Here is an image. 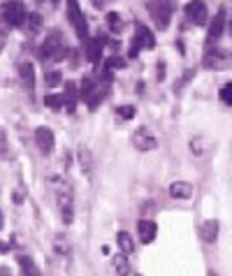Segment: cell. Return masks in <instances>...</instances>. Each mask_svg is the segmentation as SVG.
I'll list each match as a JSON object with an SVG mask.
<instances>
[{
	"label": "cell",
	"mask_w": 232,
	"mask_h": 276,
	"mask_svg": "<svg viewBox=\"0 0 232 276\" xmlns=\"http://www.w3.org/2000/svg\"><path fill=\"white\" fill-rule=\"evenodd\" d=\"M135 40L140 42L142 49H153L156 47V37H153V33L144 24H137V28H135Z\"/></svg>",
	"instance_id": "obj_13"
},
{
	"label": "cell",
	"mask_w": 232,
	"mask_h": 276,
	"mask_svg": "<svg viewBox=\"0 0 232 276\" xmlns=\"http://www.w3.org/2000/svg\"><path fill=\"white\" fill-rule=\"evenodd\" d=\"M5 40H7V33L0 28V51H3V47H5Z\"/></svg>",
	"instance_id": "obj_32"
},
{
	"label": "cell",
	"mask_w": 232,
	"mask_h": 276,
	"mask_svg": "<svg viewBox=\"0 0 232 276\" xmlns=\"http://www.w3.org/2000/svg\"><path fill=\"white\" fill-rule=\"evenodd\" d=\"M133 144L140 151H153V149H158V139H156V135L149 128H140L133 135Z\"/></svg>",
	"instance_id": "obj_7"
},
{
	"label": "cell",
	"mask_w": 232,
	"mask_h": 276,
	"mask_svg": "<svg viewBox=\"0 0 232 276\" xmlns=\"http://www.w3.org/2000/svg\"><path fill=\"white\" fill-rule=\"evenodd\" d=\"M65 109L70 114H74V109H77V100H79V90H77V84L74 81H65Z\"/></svg>",
	"instance_id": "obj_14"
},
{
	"label": "cell",
	"mask_w": 232,
	"mask_h": 276,
	"mask_svg": "<svg viewBox=\"0 0 232 276\" xmlns=\"http://www.w3.org/2000/svg\"><path fill=\"white\" fill-rule=\"evenodd\" d=\"M183 12H186V17H188L195 26H204L207 24V19H209L207 3H202V0H190L188 5L183 7Z\"/></svg>",
	"instance_id": "obj_6"
},
{
	"label": "cell",
	"mask_w": 232,
	"mask_h": 276,
	"mask_svg": "<svg viewBox=\"0 0 232 276\" xmlns=\"http://www.w3.org/2000/svg\"><path fill=\"white\" fill-rule=\"evenodd\" d=\"M140 49H142V47H140V42H137V40H133V47H130V58H135Z\"/></svg>",
	"instance_id": "obj_30"
},
{
	"label": "cell",
	"mask_w": 232,
	"mask_h": 276,
	"mask_svg": "<svg viewBox=\"0 0 232 276\" xmlns=\"http://www.w3.org/2000/svg\"><path fill=\"white\" fill-rule=\"evenodd\" d=\"M114 267H116V274H128L130 267H128V260H126V253H123V255H116Z\"/></svg>",
	"instance_id": "obj_22"
},
{
	"label": "cell",
	"mask_w": 232,
	"mask_h": 276,
	"mask_svg": "<svg viewBox=\"0 0 232 276\" xmlns=\"http://www.w3.org/2000/svg\"><path fill=\"white\" fill-rule=\"evenodd\" d=\"M102 44H104L102 37H91V40H86L84 42V54L91 63H100V58H102V49H104Z\"/></svg>",
	"instance_id": "obj_9"
},
{
	"label": "cell",
	"mask_w": 232,
	"mask_h": 276,
	"mask_svg": "<svg viewBox=\"0 0 232 276\" xmlns=\"http://www.w3.org/2000/svg\"><path fill=\"white\" fill-rule=\"evenodd\" d=\"M116 241H119V248H121V253H126V255H130V253L135 251V241H133V237H130L128 232H119L116 234Z\"/></svg>",
	"instance_id": "obj_18"
},
{
	"label": "cell",
	"mask_w": 232,
	"mask_h": 276,
	"mask_svg": "<svg viewBox=\"0 0 232 276\" xmlns=\"http://www.w3.org/2000/svg\"><path fill=\"white\" fill-rule=\"evenodd\" d=\"M19 267H21V271H24V274H31V276L40 274V269L35 267V262H33L31 258H26V255H21V258H19Z\"/></svg>",
	"instance_id": "obj_20"
},
{
	"label": "cell",
	"mask_w": 232,
	"mask_h": 276,
	"mask_svg": "<svg viewBox=\"0 0 232 276\" xmlns=\"http://www.w3.org/2000/svg\"><path fill=\"white\" fill-rule=\"evenodd\" d=\"M44 102H47V107H51V109H61L63 105H65V98L63 96H47Z\"/></svg>",
	"instance_id": "obj_24"
},
{
	"label": "cell",
	"mask_w": 232,
	"mask_h": 276,
	"mask_svg": "<svg viewBox=\"0 0 232 276\" xmlns=\"http://www.w3.org/2000/svg\"><path fill=\"white\" fill-rule=\"evenodd\" d=\"M0 228H3V211H0Z\"/></svg>",
	"instance_id": "obj_35"
},
{
	"label": "cell",
	"mask_w": 232,
	"mask_h": 276,
	"mask_svg": "<svg viewBox=\"0 0 232 276\" xmlns=\"http://www.w3.org/2000/svg\"><path fill=\"white\" fill-rule=\"evenodd\" d=\"M63 221H65L67 225L72 223V207H70V204H67V207H63Z\"/></svg>",
	"instance_id": "obj_29"
},
{
	"label": "cell",
	"mask_w": 232,
	"mask_h": 276,
	"mask_svg": "<svg viewBox=\"0 0 232 276\" xmlns=\"http://www.w3.org/2000/svg\"><path fill=\"white\" fill-rule=\"evenodd\" d=\"M28 28H31V33H37V30L42 28V17L40 14H28Z\"/></svg>",
	"instance_id": "obj_25"
},
{
	"label": "cell",
	"mask_w": 232,
	"mask_h": 276,
	"mask_svg": "<svg viewBox=\"0 0 232 276\" xmlns=\"http://www.w3.org/2000/svg\"><path fill=\"white\" fill-rule=\"evenodd\" d=\"M67 19H70V24H72L77 37H79L81 42H86V40H88V24H86L84 10L79 7L77 0H67Z\"/></svg>",
	"instance_id": "obj_4"
},
{
	"label": "cell",
	"mask_w": 232,
	"mask_h": 276,
	"mask_svg": "<svg viewBox=\"0 0 232 276\" xmlns=\"http://www.w3.org/2000/svg\"><path fill=\"white\" fill-rule=\"evenodd\" d=\"M91 3H93V5H98V7H100V5L104 3V0H91Z\"/></svg>",
	"instance_id": "obj_34"
},
{
	"label": "cell",
	"mask_w": 232,
	"mask_h": 276,
	"mask_svg": "<svg viewBox=\"0 0 232 276\" xmlns=\"http://www.w3.org/2000/svg\"><path fill=\"white\" fill-rule=\"evenodd\" d=\"M19 74H21V81L26 84V88H33V86H35V70H33L31 63H21V65H19Z\"/></svg>",
	"instance_id": "obj_17"
},
{
	"label": "cell",
	"mask_w": 232,
	"mask_h": 276,
	"mask_svg": "<svg viewBox=\"0 0 232 276\" xmlns=\"http://www.w3.org/2000/svg\"><path fill=\"white\" fill-rule=\"evenodd\" d=\"M67 54H70V49H67L65 42H63L61 33L47 35V40L42 42V49H40V56H42L44 60H51V63H61Z\"/></svg>",
	"instance_id": "obj_1"
},
{
	"label": "cell",
	"mask_w": 232,
	"mask_h": 276,
	"mask_svg": "<svg viewBox=\"0 0 232 276\" xmlns=\"http://www.w3.org/2000/svg\"><path fill=\"white\" fill-rule=\"evenodd\" d=\"M163 77H165V63L160 60L158 63V79H163Z\"/></svg>",
	"instance_id": "obj_31"
},
{
	"label": "cell",
	"mask_w": 232,
	"mask_h": 276,
	"mask_svg": "<svg viewBox=\"0 0 232 276\" xmlns=\"http://www.w3.org/2000/svg\"><path fill=\"white\" fill-rule=\"evenodd\" d=\"M35 142H37V146H40V151H42L44 156H47V153H51V151H54V146H56L54 130H51V128H47V126H40L35 130Z\"/></svg>",
	"instance_id": "obj_8"
},
{
	"label": "cell",
	"mask_w": 232,
	"mask_h": 276,
	"mask_svg": "<svg viewBox=\"0 0 232 276\" xmlns=\"http://www.w3.org/2000/svg\"><path fill=\"white\" fill-rule=\"evenodd\" d=\"M202 65L207 67V70H220V67H225V56H223V51H218V49L207 47V54H204Z\"/></svg>",
	"instance_id": "obj_10"
},
{
	"label": "cell",
	"mask_w": 232,
	"mask_h": 276,
	"mask_svg": "<svg viewBox=\"0 0 232 276\" xmlns=\"http://www.w3.org/2000/svg\"><path fill=\"white\" fill-rule=\"evenodd\" d=\"M220 100L232 107V84H225L223 88H220Z\"/></svg>",
	"instance_id": "obj_26"
},
{
	"label": "cell",
	"mask_w": 232,
	"mask_h": 276,
	"mask_svg": "<svg viewBox=\"0 0 232 276\" xmlns=\"http://www.w3.org/2000/svg\"><path fill=\"white\" fill-rule=\"evenodd\" d=\"M107 67H111V70H119V67H126V60L119 58V56H114V58H109L107 63H104Z\"/></svg>",
	"instance_id": "obj_28"
},
{
	"label": "cell",
	"mask_w": 232,
	"mask_h": 276,
	"mask_svg": "<svg viewBox=\"0 0 232 276\" xmlns=\"http://www.w3.org/2000/svg\"><path fill=\"white\" fill-rule=\"evenodd\" d=\"M170 195L174 200H190L193 198V186L188 181H174L170 186Z\"/></svg>",
	"instance_id": "obj_15"
},
{
	"label": "cell",
	"mask_w": 232,
	"mask_h": 276,
	"mask_svg": "<svg viewBox=\"0 0 232 276\" xmlns=\"http://www.w3.org/2000/svg\"><path fill=\"white\" fill-rule=\"evenodd\" d=\"M107 26L111 28V33H121L123 30V21H121V14L119 12H107Z\"/></svg>",
	"instance_id": "obj_19"
},
{
	"label": "cell",
	"mask_w": 232,
	"mask_h": 276,
	"mask_svg": "<svg viewBox=\"0 0 232 276\" xmlns=\"http://www.w3.org/2000/svg\"><path fill=\"white\" fill-rule=\"evenodd\" d=\"M54 3H58V0H54Z\"/></svg>",
	"instance_id": "obj_36"
},
{
	"label": "cell",
	"mask_w": 232,
	"mask_h": 276,
	"mask_svg": "<svg viewBox=\"0 0 232 276\" xmlns=\"http://www.w3.org/2000/svg\"><path fill=\"white\" fill-rule=\"evenodd\" d=\"M200 237H202V241L214 244V241L218 239V223L216 221H204L200 225Z\"/></svg>",
	"instance_id": "obj_16"
},
{
	"label": "cell",
	"mask_w": 232,
	"mask_h": 276,
	"mask_svg": "<svg viewBox=\"0 0 232 276\" xmlns=\"http://www.w3.org/2000/svg\"><path fill=\"white\" fill-rule=\"evenodd\" d=\"M79 96L88 102V107L95 109L98 107V102L102 100V86H98L91 77H84L79 81Z\"/></svg>",
	"instance_id": "obj_5"
},
{
	"label": "cell",
	"mask_w": 232,
	"mask_h": 276,
	"mask_svg": "<svg viewBox=\"0 0 232 276\" xmlns=\"http://www.w3.org/2000/svg\"><path fill=\"white\" fill-rule=\"evenodd\" d=\"M119 116L121 119H126V121H130L135 116V107L133 105H126V107H119Z\"/></svg>",
	"instance_id": "obj_27"
},
{
	"label": "cell",
	"mask_w": 232,
	"mask_h": 276,
	"mask_svg": "<svg viewBox=\"0 0 232 276\" xmlns=\"http://www.w3.org/2000/svg\"><path fill=\"white\" fill-rule=\"evenodd\" d=\"M137 232H140V241L142 244H151L158 234V225L153 221H137Z\"/></svg>",
	"instance_id": "obj_12"
},
{
	"label": "cell",
	"mask_w": 232,
	"mask_h": 276,
	"mask_svg": "<svg viewBox=\"0 0 232 276\" xmlns=\"http://www.w3.org/2000/svg\"><path fill=\"white\" fill-rule=\"evenodd\" d=\"M0 253H10V244H5V241H0Z\"/></svg>",
	"instance_id": "obj_33"
},
{
	"label": "cell",
	"mask_w": 232,
	"mask_h": 276,
	"mask_svg": "<svg viewBox=\"0 0 232 276\" xmlns=\"http://www.w3.org/2000/svg\"><path fill=\"white\" fill-rule=\"evenodd\" d=\"M147 10L151 14L153 24L158 26V30H165L172 21V14H174V5L172 0H149L147 3Z\"/></svg>",
	"instance_id": "obj_3"
},
{
	"label": "cell",
	"mask_w": 232,
	"mask_h": 276,
	"mask_svg": "<svg viewBox=\"0 0 232 276\" xmlns=\"http://www.w3.org/2000/svg\"><path fill=\"white\" fill-rule=\"evenodd\" d=\"M79 162H81V169H84L86 174H91V151L84 149V146L79 149Z\"/></svg>",
	"instance_id": "obj_21"
},
{
	"label": "cell",
	"mask_w": 232,
	"mask_h": 276,
	"mask_svg": "<svg viewBox=\"0 0 232 276\" xmlns=\"http://www.w3.org/2000/svg\"><path fill=\"white\" fill-rule=\"evenodd\" d=\"M225 28V10H218L214 17V21L209 24V30H207V44H211L214 40H218L220 33Z\"/></svg>",
	"instance_id": "obj_11"
},
{
	"label": "cell",
	"mask_w": 232,
	"mask_h": 276,
	"mask_svg": "<svg viewBox=\"0 0 232 276\" xmlns=\"http://www.w3.org/2000/svg\"><path fill=\"white\" fill-rule=\"evenodd\" d=\"M44 81H47V86H58L63 81V74L58 70H51V72L44 74Z\"/></svg>",
	"instance_id": "obj_23"
},
{
	"label": "cell",
	"mask_w": 232,
	"mask_h": 276,
	"mask_svg": "<svg viewBox=\"0 0 232 276\" xmlns=\"http://www.w3.org/2000/svg\"><path fill=\"white\" fill-rule=\"evenodd\" d=\"M0 17H3V21H5L7 26L21 28V26H26V21H28V10H26V5L21 0H7V3H3V7H0Z\"/></svg>",
	"instance_id": "obj_2"
}]
</instances>
